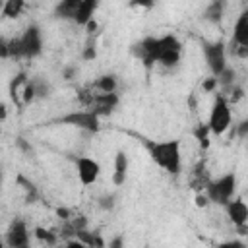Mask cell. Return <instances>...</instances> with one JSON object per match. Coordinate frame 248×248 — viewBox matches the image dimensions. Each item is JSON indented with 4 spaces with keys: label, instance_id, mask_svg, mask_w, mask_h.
I'll return each instance as SVG.
<instances>
[{
    "label": "cell",
    "instance_id": "obj_1",
    "mask_svg": "<svg viewBox=\"0 0 248 248\" xmlns=\"http://www.w3.org/2000/svg\"><path fill=\"white\" fill-rule=\"evenodd\" d=\"M132 54L140 62H143L145 68L159 64L170 70L176 68L182 60V43L172 33L159 37H143L141 41L132 45Z\"/></svg>",
    "mask_w": 248,
    "mask_h": 248
},
{
    "label": "cell",
    "instance_id": "obj_2",
    "mask_svg": "<svg viewBox=\"0 0 248 248\" xmlns=\"http://www.w3.org/2000/svg\"><path fill=\"white\" fill-rule=\"evenodd\" d=\"M143 147L147 149L151 161L163 169L167 174H180L182 170V149L180 140H143Z\"/></svg>",
    "mask_w": 248,
    "mask_h": 248
},
{
    "label": "cell",
    "instance_id": "obj_3",
    "mask_svg": "<svg viewBox=\"0 0 248 248\" xmlns=\"http://www.w3.org/2000/svg\"><path fill=\"white\" fill-rule=\"evenodd\" d=\"M43 31L37 23H29L21 35L8 39L10 58L12 60H33L43 52Z\"/></svg>",
    "mask_w": 248,
    "mask_h": 248
},
{
    "label": "cell",
    "instance_id": "obj_4",
    "mask_svg": "<svg viewBox=\"0 0 248 248\" xmlns=\"http://www.w3.org/2000/svg\"><path fill=\"white\" fill-rule=\"evenodd\" d=\"M205 124H207L211 136H217V138L225 136L231 130V126H232V110H231V101L227 99V95H223V93L215 95Z\"/></svg>",
    "mask_w": 248,
    "mask_h": 248
},
{
    "label": "cell",
    "instance_id": "obj_5",
    "mask_svg": "<svg viewBox=\"0 0 248 248\" xmlns=\"http://www.w3.org/2000/svg\"><path fill=\"white\" fill-rule=\"evenodd\" d=\"M236 188H238V178L236 172H225L213 180H207L203 192L209 200V203H217V205H225L229 200H232L236 196Z\"/></svg>",
    "mask_w": 248,
    "mask_h": 248
},
{
    "label": "cell",
    "instance_id": "obj_6",
    "mask_svg": "<svg viewBox=\"0 0 248 248\" xmlns=\"http://www.w3.org/2000/svg\"><path fill=\"white\" fill-rule=\"evenodd\" d=\"M56 122L60 124H66V126H74L78 130H83V132H89V134H97L101 130V118L91 110V108H78V110H72L68 114H62Z\"/></svg>",
    "mask_w": 248,
    "mask_h": 248
},
{
    "label": "cell",
    "instance_id": "obj_7",
    "mask_svg": "<svg viewBox=\"0 0 248 248\" xmlns=\"http://www.w3.org/2000/svg\"><path fill=\"white\" fill-rule=\"evenodd\" d=\"M203 60L213 78H217L227 66V45L223 41H202Z\"/></svg>",
    "mask_w": 248,
    "mask_h": 248
},
{
    "label": "cell",
    "instance_id": "obj_8",
    "mask_svg": "<svg viewBox=\"0 0 248 248\" xmlns=\"http://www.w3.org/2000/svg\"><path fill=\"white\" fill-rule=\"evenodd\" d=\"M29 242H31V232L25 219L14 217L4 232V244L10 248H27Z\"/></svg>",
    "mask_w": 248,
    "mask_h": 248
},
{
    "label": "cell",
    "instance_id": "obj_9",
    "mask_svg": "<svg viewBox=\"0 0 248 248\" xmlns=\"http://www.w3.org/2000/svg\"><path fill=\"white\" fill-rule=\"evenodd\" d=\"M120 105V97L118 93H89L87 97V108H91L99 118H105V116H110Z\"/></svg>",
    "mask_w": 248,
    "mask_h": 248
},
{
    "label": "cell",
    "instance_id": "obj_10",
    "mask_svg": "<svg viewBox=\"0 0 248 248\" xmlns=\"http://www.w3.org/2000/svg\"><path fill=\"white\" fill-rule=\"evenodd\" d=\"M74 165H76V174L78 180L81 182V186H93L99 176H101V163L93 157H74Z\"/></svg>",
    "mask_w": 248,
    "mask_h": 248
},
{
    "label": "cell",
    "instance_id": "obj_11",
    "mask_svg": "<svg viewBox=\"0 0 248 248\" xmlns=\"http://www.w3.org/2000/svg\"><path fill=\"white\" fill-rule=\"evenodd\" d=\"M231 45H234V50L238 56H246L248 54V12H240L234 25H232V39Z\"/></svg>",
    "mask_w": 248,
    "mask_h": 248
},
{
    "label": "cell",
    "instance_id": "obj_12",
    "mask_svg": "<svg viewBox=\"0 0 248 248\" xmlns=\"http://www.w3.org/2000/svg\"><path fill=\"white\" fill-rule=\"evenodd\" d=\"M225 211H227V217H229V221L244 234V229H246V225H248V205H246V202H244V198H232V200H229L225 205Z\"/></svg>",
    "mask_w": 248,
    "mask_h": 248
},
{
    "label": "cell",
    "instance_id": "obj_13",
    "mask_svg": "<svg viewBox=\"0 0 248 248\" xmlns=\"http://www.w3.org/2000/svg\"><path fill=\"white\" fill-rule=\"evenodd\" d=\"M130 170V157L126 151L118 149L114 153V163H112V184L114 186H124Z\"/></svg>",
    "mask_w": 248,
    "mask_h": 248
},
{
    "label": "cell",
    "instance_id": "obj_14",
    "mask_svg": "<svg viewBox=\"0 0 248 248\" xmlns=\"http://www.w3.org/2000/svg\"><path fill=\"white\" fill-rule=\"evenodd\" d=\"M99 4H101V0H79L78 12L74 16V23L79 25V27H85L91 19H95V14L99 10Z\"/></svg>",
    "mask_w": 248,
    "mask_h": 248
},
{
    "label": "cell",
    "instance_id": "obj_15",
    "mask_svg": "<svg viewBox=\"0 0 248 248\" xmlns=\"http://www.w3.org/2000/svg\"><path fill=\"white\" fill-rule=\"evenodd\" d=\"M78 6H79V0H58L52 10V16L62 21H74Z\"/></svg>",
    "mask_w": 248,
    "mask_h": 248
},
{
    "label": "cell",
    "instance_id": "obj_16",
    "mask_svg": "<svg viewBox=\"0 0 248 248\" xmlns=\"http://www.w3.org/2000/svg\"><path fill=\"white\" fill-rule=\"evenodd\" d=\"M225 8H227V0H209L205 12H203V19L209 23H221L223 16H225Z\"/></svg>",
    "mask_w": 248,
    "mask_h": 248
},
{
    "label": "cell",
    "instance_id": "obj_17",
    "mask_svg": "<svg viewBox=\"0 0 248 248\" xmlns=\"http://www.w3.org/2000/svg\"><path fill=\"white\" fill-rule=\"evenodd\" d=\"M91 87L97 93H116L118 91V78L114 74H103L93 81Z\"/></svg>",
    "mask_w": 248,
    "mask_h": 248
},
{
    "label": "cell",
    "instance_id": "obj_18",
    "mask_svg": "<svg viewBox=\"0 0 248 248\" xmlns=\"http://www.w3.org/2000/svg\"><path fill=\"white\" fill-rule=\"evenodd\" d=\"M25 10V0H4L0 8V17L2 19H16L23 14Z\"/></svg>",
    "mask_w": 248,
    "mask_h": 248
},
{
    "label": "cell",
    "instance_id": "obj_19",
    "mask_svg": "<svg viewBox=\"0 0 248 248\" xmlns=\"http://www.w3.org/2000/svg\"><path fill=\"white\" fill-rule=\"evenodd\" d=\"M25 81H27V74H25V72H19L17 76L12 78V81H10V85H8L10 97H12V101H14L17 107H21V89H23Z\"/></svg>",
    "mask_w": 248,
    "mask_h": 248
},
{
    "label": "cell",
    "instance_id": "obj_20",
    "mask_svg": "<svg viewBox=\"0 0 248 248\" xmlns=\"http://www.w3.org/2000/svg\"><path fill=\"white\" fill-rule=\"evenodd\" d=\"M29 81H31L33 91H35V101H37V99H46V97L50 95L52 85H50V83H48L45 78L35 76V78H29Z\"/></svg>",
    "mask_w": 248,
    "mask_h": 248
},
{
    "label": "cell",
    "instance_id": "obj_21",
    "mask_svg": "<svg viewBox=\"0 0 248 248\" xmlns=\"http://www.w3.org/2000/svg\"><path fill=\"white\" fill-rule=\"evenodd\" d=\"M217 79V87H223V89H231L234 83H236V70L232 66H225V70L215 78Z\"/></svg>",
    "mask_w": 248,
    "mask_h": 248
},
{
    "label": "cell",
    "instance_id": "obj_22",
    "mask_svg": "<svg viewBox=\"0 0 248 248\" xmlns=\"http://www.w3.org/2000/svg\"><path fill=\"white\" fill-rule=\"evenodd\" d=\"M209 136H211V132H209V128H207L205 122H202V124H198L194 128V138L200 141L202 149H207L209 147Z\"/></svg>",
    "mask_w": 248,
    "mask_h": 248
},
{
    "label": "cell",
    "instance_id": "obj_23",
    "mask_svg": "<svg viewBox=\"0 0 248 248\" xmlns=\"http://www.w3.org/2000/svg\"><path fill=\"white\" fill-rule=\"evenodd\" d=\"M33 234H35V238H37V240L46 242V244H56V242H58L56 232H52V231H48V229H43V227H37Z\"/></svg>",
    "mask_w": 248,
    "mask_h": 248
},
{
    "label": "cell",
    "instance_id": "obj_24",
    "mask_svg": "<svg viewBox=\"0 0 248 248\" xmlns=\"http://www.w3.org/2000/svg\"><path fill=\"white\" fill-rule=\"evenodd\" d=\"M114 205H116V202H114V196L112 194H105V196L99 198V207L101 209L110 211V209H114Z\"/></svg>",
    "mask_w": 248,
    "mask_h": 248
},
{
    "label": "cell",
    "instance_id": "obj_25",
    "mask_svg": "<svg viewBox=\"0 0 248 248\" xmlns=\"http://www.w3.org/2000/svg\"><path fill=\"white\" fill-rule=\"evenodd\" d=\"M231 128H232V132L238 136V140H244V138L248 136V120H242V122H238V124H232Z\"/></svg>",
    "mask_w": 248,
    "mask_h": 248
},
{
    "label": "cell",
    "instance_id": "obj_26",
    "mask_svg": "<svg viewBox=\"0 0 248 248\" xmlns=\"http://www.w3.org/2000/svg\"><path fill=\"white\" fill-rule=\"evenodd\" d=\"M0 58L8 60L10 58V48H8V39L0 35Z\"/></svg>",
    "mask_w": 248,
    "mask_h": 248
},
{
    "label": "cell",
    "instance_id": "obj_27",
    "mask_svg": "<svg viewBox=\"0 0 248 248\" xmlns=\"http://www.w3.org/2000/svg\"><path fill=\"white\" fill-rule=\"evenodd\" d=\"M194 202H196V207H207L209 205V200H207L205 192H198L196 198H194Z\"/></svg>",
    "mask_w": 248,
    "mask_h": 248
},
{
    "label": "cell",
    "instance_id": "obj_28",
    "mask_svg": "<svg viewBox=\"0 0 248 248\" xmlns=\"http://www.w3.org/2000/svg\"><path fill=\"white\" fill-rule=\"evenodd\" d=\"M202 87H203V91L211 93V91H215V89H217V79L211 76V78H207V79L202 83Z\"/></svg>",
    "mask_w": 248,
    "mask_h": 248
},
{
    "label": "cell",
    "instance_id": "obj_29",
    "mask_svg": "<svg viewBox=\"0 0 248 248\" xmlns=\"http://www.w3.org/2000/svg\"><path fill=\"white\" fill-rule=\"evenodd\" d=\"M78 74V68L76 66H66L64 70H62V76H64V79H74V76Z\"/></svg>",
    "mask_w": 248,
    "mask_h": 248
},
{
    "label": "cell",
    "instance_id": "obj_30",
    "mask_svg": "<svg viewBox=\"0 0 248 248\" xmlns=\"http://www.w3.org/2000/svg\"><path fill=\"white\" fill-rule=\"evenodd\" d=\"M16 145H17V147H19L21 151H25V153H31V151H33V147H31V145H29V143H27V141H25L23 138H17Z\"/></svg>",
    "mask_w": 248,
    "mask_h": 248
},
{
    "label": "cell",
    "instance_id": "obj_31",
    "mask_svg": "<svg viewBox=\"0 0 248 248\" xmlns=\"http://www.w3.org/2000/svg\"><path fill=\"white\" fill-rule=\"evenodd\" d=\"M155 2L153 0H130V6H145V8H151Z\"/></svg>",
    "mask_w": 248,
    "mask_h": 248
},
{
    "label": "cell",
    "instance_id": "obj_32",
    "mask_svg": "<svg viewBox=\"0 0 248 248\" xmlns=\"http://www.w3.org/2000/svg\"><path fill=\"white\" fill-rule=\"evenodd\" d=\"M95 56H97L95 46H87V48H85V52H83V60H91V58H95Z\"/></svg>",
    "mask_w": 248,
    "mask_h": 248
},
{
    "label": "cell",
    "instance_id": "obj_33",
    "mask_svg": "<svg viewBox=\"0 0 248 248\" xmlns=\"http://www.w3.org/2000/svg\"><path fill=\"white\" fill-rule=\"evenodd\" d=\"M122 244H124V242H122V238H114V240H110V242H108V246H110V248H120Z\"/></svg>",
    "mask_w": 248,
    "mask_h": 248
},
{
    "label": "cell",
    "instance_id": "obj_34",
    "mask_svg": "<svg viewBox=\"0 0 248 248\" xmlns=\"http://www.w3.org/2000/svg\"><path fill=\"white\" fill-rule=\"evenodd\" d=\"M6 116H8V108L4 103H0V120H6Z\"/></svg>",
    "mask_w": 248,
    "mask_h": 248
},
{
    "label": "cell",
    "instance_id": "obj_35",
    "mask_svg": "<svg viewBox=\"0 0 248 248\" xmlns=\"http://www.w3.org/2000/svg\"><path fill=\"white\" fill-rule=\"evenodd\" d=\"M2 186H4V170H2V165H0V192H2Z\"/></svg>",
    "mask_w": 248,
    "mask_h": 248
},
{
    "label": "cell",
    "instance_id": "obj_36",
    "mask_svg": "<svg viewBox=\"0 0 248 248\" xmlns=\"http://www.w3.org/2000/svg\"><path fill=\"white\" fill-rule=\"evenodd\" d=\"M2 2H4V0H0V8H2Z\"/></svg>",
    "mask_w": 248,
    "mask_h": 248
}]
</instances>
